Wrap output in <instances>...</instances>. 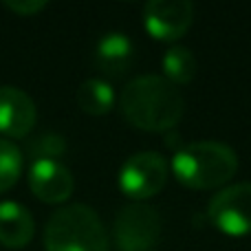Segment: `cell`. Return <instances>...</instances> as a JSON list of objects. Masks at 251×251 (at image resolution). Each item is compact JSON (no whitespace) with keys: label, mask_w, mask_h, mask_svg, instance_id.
<instances>
[{"label":"cell","mask_w":251,"mask_h":251,"mask_svg":"<svg viewBox=\"0 0 251 251\" xmlns=\"http://www.w3.org/2000/svg\"><path fill=\"white\" fill-rule=\"evenodd\" d=\"M119 106L124 117L146 132H168L185 113L181 91L161 75L134 77L122 91Z\"/></svg>","instance_id":"1"},{"label":"cell","mask_w":251,"mask_h":251,"mask_svg":"<svg viewBox=\"0 0 251 251\" xmlns=\"http://www.w3.org/2000/svg\"><path fill=\"white\" fill-rule=\"evenodd\" d=\"M172 172L190 190H216L238 172V154L221 141H194L176 150Z\"/></svg>","instance_id":"2"},{"label":"cell","mask_w":251,"mask_h":251,"mask_svg":"<svg viewBox=\"0 0 251 251\" xmlns=\"http://www.w3.org/2000/svg\"><path fill=\"white\" fill-rule=\"evenodd\" d=\"M47 251H108V234L93 207L82 203L60 207L47 221Z\"/></svg>","instance_id":"3"},{"label":"cell","mask_w":251,"mask_h":251,"mask_svg":"<svg viewBox=\"0 0 251 251\" xmlns=\"http://www.w3.org/2000/svg\"><path fill=\"white\" fill-rule=\"evenodd\" d=\"M119 251H150L161 238V216L148 203H130L119 209L113 225Z\"/></svg>","instance_id":"4"},{"label":"cell","mask_w":251,"mask_h":251,"mask_svg":"<svg viewBox=\"0 0 251 251\" xmlns=\"http://www.w3.org/2000/svg\"><path fill=\"white\" fill-rule=\"evenodd\" d=\"M168 183V161L159 152H137L119 170V187L137 203L156 196Z\"/></svg>","instance_id":"5"},{"label":"cell","mask_w":251,"mask_h":251,"mask_svg":"<svg viewBox=\"0 0 251 251\" xmlns=\"http://www.w3.org/2000/svg\"><path fill=\"white\" fill-rule=\"evenodd\" d=\"M207 218L221 234L243 238L251 234V183L223 187L207 207Z\"/></svg>","instance_id":"6"},{"label":"cell","mask_w":251,"mask_h":251,"mask_svg":"<svg viewBox=\"0 0 251 251\" xmlns=\"http://www.w3.org/2000/svg\"><path fill=\"white\" fill-rule=\"evenodd\" d=\"M194 4L187 0H152L143 7V26L159 42H176L190 31Z\"/></svg>","instance_id":"7"},{"label":"cell","mask_w":251,"mask_h":251,"mask_svg":"<svg viewBox=\"0 0 251 251\" xmlns=\"http://www.w3.org/2000/svg\"><path fill=\"white\" fill-rule=\"evenodd\" d=\"M29 187L44 203H64L73 194V174L53 159H38L29 168Z\"/></svg>","instance_id":"8"},{"label":"cell","mask_w":251,"mask_h":251,"mask_svg":"<svg viewBox=\"0 0 251 251\" xmlns=\"http://www.w3.org/2000/svg\"><path fill=\"white\" fill-rule=\"evenodd\" d=\"M35 117V104L25 91L0 86V132L22 139L33 130Z\"/></svg>","instance_id":"9"},{"label":"cell","mask_w":251,"mask_h":251,"mask_svg":"<svg viewBox=\"0 0 251 251\" xmlns=\"http://www.w3.org/2000/svg\"><path fill=\"white\" fill-rule=\"evenodd\" d=\"M35 234V221L25 205L16 201L0 203V243L9 249L29 245Z\"/></svg>","instance_id":"10"},{"label":"cell","mask_w":251,"mask_h":251,"mask_svg":"<svg viewBox=\"0 0 251 251\" xmlns=\"http://www.w3.org/2000/svg\"><path fill=\"white\" fill-rule=\"evenodd\" d=\"M134 44L126 33H106L95 47V64L110 77H119L132 66Z\"/></svg>","instance_id":"11"},{"label":"cell","mask_w":251,"mask_h":251,"mask_svg":"<svg viewBox=\"0 0 251 251\" xmlns=\"http://www.w3.org/2000/svg\"><path fill=\"white\" fill-rule=\"evenodd\" d=\"M77 104L86 115L100 117L113 110L115 106V91L104 79H86L77 88Z\"/></svg>","instance_id":"12"},{"label":"cell","mask_w":251,"mask_h":251,"mask_svg":"<svg viewBox=\"0 0 251 251\" xmlns=\"http://www.w3.org/2000/svg\"><path fill=\"white\" fill-rule=\"evenodd\" d=\"M163 77L174 86H185L196 77V57L190 49L172 47L161 60Z\"/></svg>","instance_id":"13"},{"label":"cell","mask_w":251,"mask_h":251,"mask_svg":"<svg viewBox=\"0 0 251 251\" xmlns=\"http://www.w3.org/2000/svg\"><path fill=\"white\" fill-rule=\"evenodd\" d=\"M22 172V152L13 141L0 139V194L11 190Z\"/></svg>","instance_id":"14"},{"label":"cell","mask_w":251,"mask_h":251,"mask_svg":"<svg viewBox=\"0 0 251 251\" xmlns=\"http://www.w3.org/2000/svg\"><path fill=\"white\" fill-rule=\"evenodd\" d=\"M29 150H31V154L35 156V161L38 159L57 161V156L64 154L66 143H64V137H60V134H42L35 143H31Z\"/></svg>","instance_id":"15"},{"label":"cell","mask_w":251,"mask_h":251,"mask_svg":"<svg viewBox=\"0 0 251 251\" xmlns=\"http://www.w3.org/2000/svg\"><path fill=\"white\" fill-rule=\"evenodd\" d=\"M4 7L9 9V11L18 13V16H33V13L42 11L44 7H47V2L44 0H7L4 2Z\"/></svg>","instance_id":"16"}]
</instances>
